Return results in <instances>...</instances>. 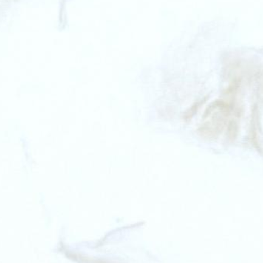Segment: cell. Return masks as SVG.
<instances>
[{
    "label": "cell",
    "instance_id": "6da1fadb",
    "mask_svg": "<svg viewBox=\"0 0 263 263\" xmlns=\"http://www.w3.org/2000/svg\"><path fill=\"white\" fill-rule=\"evenodd\" d=\"M229 114V107L223 102H216L208 109L205 119V123L202 126L204 133L216 135L222 129L225 119Z\"/></svg>",
    "mask_w": 263,
    "mask_h": 263
}]
</instances>
